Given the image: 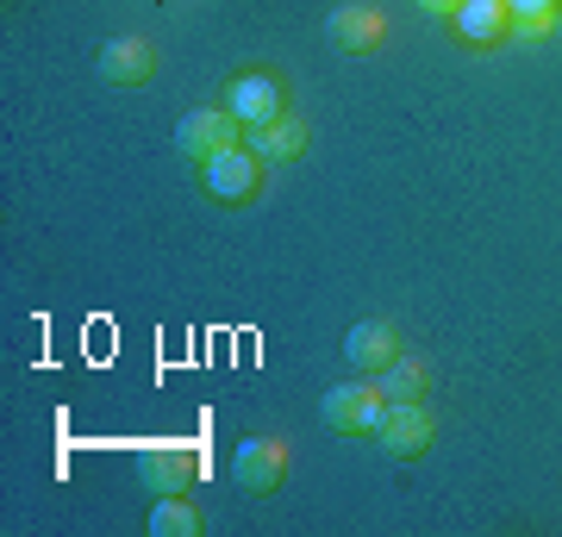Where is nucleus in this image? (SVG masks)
<instances>
[{
  "label": "nucleus",
  "mask_w": 562,
  "mask_h": 537,
  "mask_svg": "<svg viewBox=\"0 0 562 537\" xmlns=\"http://www.w3.org/2000/svg\"><path fill=\"white\" fill-rule=\"evenodd\" d=\"M319 418L338 432V438H375L387 418V394L375 376H357V381H338V388H325L319 400Z\"/></svg>",
  "instance_id": "nucleus-1"
},
{
  "label": "nucleus",
  "mask_w": 562,
  "mask_h": 537,
  "mask_svg": "<svg viewBox=\"0 0 562 537\" xmlns=\"http://www.w3.org/2000/svg\"><path fill=\"white\" fill-rule=\"evenodd\" d=\"M238 144H244V120L232 107H194L176 125V150L194 163H213L220 150H238Z\"/></svg>",
  "instance_id": "nucleus-2"
},
{
  "label": "nucleus",
  "mask_w": 562,
  "mask_h": 537,
  "mask_svg": "<svg viewBox=\"0 0 562 537\" xmlns=\"http://www.w3.org/2000/svg\"><path fill=\"white\" fill-rule=\"evenodd\" d=\"M431 438H438V418H431L425 400H413V406H387L382 432H375V450L394 462H419L431 450Z\"/></svg>",
  "instance_id": "nucleus-3"
},
{
  "label": "nucleus",
  "mask_w": 562,
  "mask_h": 537,
  "mask_svg": "<svg viewBox=\"0 0 562 537\" xmlns=\"http://www.w3.org/2000/svg\"><path fill=\"white\" fill-rule=\"evenodd\" d=\"M201 181H206V194L225 200V206H244V200H257L262 188V157L257 150H220L213 163H201Z\"/></svg>",
  "instance_id": "nucleus-4"
},
{
  "label": "nucleus",
  "mask_w": 562,
  "mask_h": 537,
  "mask_svg": "<svg viewBox=\"0 0 562 537\" xmlns=\"http://www.w3.org/2000/svg\"><path fill=\"white\" fill-rule=\"evenodd\" d=\"M401 350L406 344H401V325H394V318H357V325L344 332V362H350L357 376H382Z\"/></svg>",
  "instance_id": "nucleus-5"
},
{
  "label": "nucleus",
  "mask_w": 562,
  "mask_h": 537,
  "mask_svg": "<svg viewBox=\"0 0 562 537\" xmlns=\"http://www.w3.org/2000/svg\"><path fill=\"white\" fill-rule=\"evenodd\" d=\"M194 476H201V462H194V450H181V444H144L138 450V481H144V494L150 500L188 494Z\"/></svg>",
  "instance_id": "nucleus-6"
},
{
  "label": "nucleus",
  "mask_w": 562,
  "mask_h": 537,
  "mask_svg": "<svg viewBox=\"0 0 562 537\" xmlns=\"http://www.w3.org/2000/svg\"><path fill=\"white\" fill-rule=\"evenodd\" d=\"M225 107L244 120V132L250 125H269L288 113V88H281V76H269V69H244L232 88H225Z\"/></svg>",
  "instance_id": "nucleus-7"
},
{
  "label": "nucleus",
  "mask_w": 562,
  "mask_h": 537,
  "mask_svg": "<svg viewBox=\"0 0 562 537\" xmlns=\"http://www.w3.org/2000/svg\"><path fill=\"white\" fill-rule=\"evenodd\" d=\"M281 476H288V444L281 438H244L232 450V481L244 494H276Z\"/></svg>",
  "instance_id": "nucleus-8"
},
{
  "label": "nucleus",
  "mask_w": 562,
  "mask_h": 537,
  "mask_svg": "<svg viewBox=\"0 0 562 537\" xmlns=\"http://www.w3.org/2000/svg\"><path fill=\"white\" fill-rule=\"evenodd\" d=\"M150 76H157V44L150 38H113L101 51V81H113V88H138Z\"/></svg>",
  "instance_id": "nucleus-9"
},
{
  "label": "nucleus",
  "mask_w": 562,
  "mask_h": 537,
  "mask_svg": "<svg viewBox=\"0 0 562 537\" xmlns=\"http://www.w3.org/2000/svg\"><path fill=\"white\" fill-rule=\"evenodd\" d=\"M244 150H257L262 163H294L306 150V120L301 113H281V120H269V125H250Z\"/></svg>",
  "instance_id": "nucleus-10"
},
{
  "label": "nucleus",
  "mask_w": 562,
  "mask_h": 537,
  "mask_svg": "<svg viewBox=\"0 0 562 537\" xmlns=\"http://www.w3.org/2000/svg\"><path fill=\"white\" fill-rule=\"evenodd\" d=\"M450 25H457L462 44H501L513 32V13H506V0H462Z\"/></svg>",
  "instance_id": "nucleus-11"
},
{
  "label": "nucleus",
  "mask_w": 562,
  "mask_h": 537,
  "mask_svg": "<svg viewBox=\"0 0 562 537\" xmlns=\"http://www.w3.org/2000/svg\"><path fill=\"white\" fill-rule=\"evenodd\" d=\"M382 394H387V406H413V400H425L431 394V369H425L419 357H413V350H401V357L387 362L382 376Z\"/></svg>",
  "instance_id": "nucleus-12"
},
{
  "label": "nucleus",
  "mask_w": 562,
  "mask_h": 537,
  "mask_svg": "<svg viewBox=\"0 0 562 537\" xmlns=\"http://www.w3.org/2000/svg\"><path fill=\"white\" fill-rule=\"evenodd\" d=\"M331 38H338L350 57H362V51H375V38H382V20H375L369 7H338V13H331Z\"/></svg>",
  "instance_id": "nucleus-13"
},
{
  "label": "nucleus",
  "mask_w": 562,
  "mask_h": 537,
  "mask_svg": "<svg viewBox=\"0 0 562 537\" xmlns=\"http://www.w3.org/2000/svg\"><path fill=\"white\" fill-rule=\"evenodd\" d=\"M150 537H201V513L181 494H162L157 506H150Z\"/></svg>",
  "instance_id": "nucleus-14"
},
{
  "label": "nucleus",
  "mask_w": 562,
  "mask_h": 537,
  "mask_svg": "<svg viewBox=\"0 0 562 537\" xmlns=\"http://www.w3.org/2000/svg\"><path fill=\"white\" fill-rule=\"evenodd\" d=\"M506 13H513V20H562L557 0H506Z\"/></svg>",
  "instance_id": "nucleus-15"
},
{
  "label": "nucleus",
  "mask_w": 562,
  "mask_h": 537,
  "mask_svg": "<svg viewBox=\"0 0 562 537\" xmlns=\"http://www.w3.org/2000/svg\"><path fill=\"white\" fill-rule=\"evenodd\" d=\"M557 20H513V38H543Z\"/></svg>",
  "instance_id": "nucleus-16"
},
{
  "label": "nucleus",
  "mask_w": 562,
  "mask_h": 537,
  "mask_svg": "<svg viewBox=\"0 0 562 537\" xmlns=\"http://www.w3.org/2000/svg\"><path fill=\"white\" fill-rule=\"evenodd\" d=\"M419 7H425V13H443V20H450V13H457L462 0H419Z\"/></svg>",
  "instance_id": "nucleus-17"
},
{
  "label": "nucleus",
  "mask_w": 562,
  "mask_h": 537,
  "mask_svg": "<svg viewBox=\"0 0 562 537\" xmlns=\"http://www.w3.org/2000/svg\"><path fill=\"white\" fill-rule=\"evenodd\" d=\"M557 7H562V0H557Z\"/></svg>",
  "instance_id": "nucleus-18"
}]
</instances>
